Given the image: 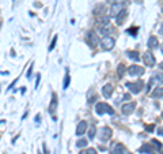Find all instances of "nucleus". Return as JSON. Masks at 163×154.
Returning a JSON list of instances; mask_svg holds the SVG:
<instances>
[{"instance_id":"obj_1","label":"nucleus","mask_w":163,"mask_h":154,"mask_svg":"<svg viewBox=\"0 0 163 154\" xmlns=\"http://www.w3.org/2000/svg\"><path fill=\"white\" fill-rule=\"evenodd\" d=\"M95 112H97L98 115H105V113L113 115V113H114V109L110 105H107L106 102H98L97 105H95Z\"/></svg>"},{"instance_id":"obj_2","label":"nucleus","mask_w":163,"mask_h":154,"mask_svg":"<svg viewBox=\"0 0 163 154\" xmlns=\"http://www.w3.org/2000/svg\"><path fill=\"white\" fill-rule=\"evenodd\" d=\"M125 86L129 89L130 93H133V94H139V93L143 90V88H144V83H143V81H137V82H127Z\"/></svg>"},{"instance_id":"obj_3","label":"nucleus","mask_w":163,"mask_h":154,"mask_svg":"<svg viewBox=\"0 0 163 154\" xmlns=\"http://www.w3.org/2000/svg\"><path fill=\"white\" fill-rule=\"evenodd\" d=\"M163 83V75L162 74H154L152 77H151V79H150V82H148V85H147V88H145V93H148L151 90V88H152L154 85H156V86H161Z\"/></svg>"},{"instance_id":"obj_4","label":"nucleus","mask_w":163,"mask_h":154,"mask_svg":"<svg viewBox=\"0 0 163 154\" xmlns=\"http://www.w3.org/2000/svg\"><path fill=\"white\" fill-rule=\"evenodd\" d=\"M101 46L103 51H112L114 48V38H112L110 36H105L101 41Z\"/></svg>"},{"instance_id":"obj_5","label":"nucleus","mask_w":163,"mask_h":154,"mask_svg":"<svg viewBox=\"0 0 163 154\" xmlns=\"http://www.w3.org/2000/svg\"><path fill=\"white\" fill-rule=\"evenodd\" d=\"M128 72H129L130 77H141L144 74V68L140 66H130L128 68Z\"/></svg>"},{"instance_id":"obj_6","label":"nucleus","mask_w":163,"mask_h":154,"mask_svg":"<svg viewBox=\"0 0 163 154\" xmlns=\"http://www.w3.org/2000/svg\"><path fill=\"white\" fill-rule=\"evenodd\" d=\"M87 38H88V41H90V44H91L92 48H95L98 44H101L99 37H98L97 33H94V31H88V33H87Z\"/></svg>"},{"instance_id":"obj_7","label":"nucleus","mask_w":163,"mask_h":154,"mask_svg":"<svg viewBox=\"0 0 163 154\" xmlns=\"http://www.w3.org/2000/svg\"><path fill=\"white\" fill-rule=\"evenodd\" d=\"M122 10H124V3H114L112 5V8H110V15L116 18Z\"/></svg>"},{"instance_id":"obj_8","label":"nucleus","mask_w":163,"mask_h":154,"mask_svg":"<svg viewBox=\"0 0 163 154\" xmlns=\"http://www.w3.org/2000/svg\"><path fill=\"white\" fill-rule=\"evenodd\" d=\"M144 63H145V66H148V67H154L155 66V63H156V60H155V56H154L151 52H145L144 53Z\"/></svg>"},{"instance_id":"obj_9","label":"nucleus","mask_w":163,"mask_h":154,"mask_svg":"<svg viewBox=\"0 0 163 154\" xmlns=\"http://www.w3.org/2000/svg\"><path fill=\"white\" fill-rule=\"evenodd\" d=\"M139 153L140 154H155V147L151 143H148V145L144 143L140 149H139Z\"/></svg>"},{"instance_id":"obj_10","label":"nucleus","mask_w":163,"mask_h":154,"mask_svg":"<svg viewBox=\"0 0 163 154\" xmlns=\"http://www.w3.org/2000/svg\"><path fill=\"white\" fill-rule=\"evenodd\" d=\"M56 108H57V95L53 94L52 97V101H50V105H49V113L54 117V112H56Z\"/></svg>"},{"instance_id":"obj_11","label":"nucleus","mask_w":163,"mask_h":154,"mask_svg":"<svg viewBox=\"0 0 163 154\" xmlns=\"http://www.w3.org/2000/svg\"><path fill=\"white\" fill-rule=\"evenodd\" d=\"M112 130L109 128V127H103L101 131V141H107V139H110V136H112Z\"/></svg>"},{"instance_id":"obj_12","label":"nucleus","mask_w":163,"mask_h":154,"mask_svg":"<svg viewBox=\"0 0 163 154\" xmlns=\"http://www.w3.org/2000/svg\"><path fill=\"white\" fill-rule=\"evenodd\" d=\"M113 90H114V88H113L112 85H105L103 88H102V94H103L105 98H110L112 97Z\"/></svg>"},{"instance_id":"obj_13","label":"nucleus","mask_w":163,"mask_h":154,"mask_svg":"<svg viewBox=\"0 0 163 154\" xmlns=\"http://www.w3.org/2000/svg\"><path fill=\"white\" fill-rule=\"evenodd\" d=\"M135 108H136V104L129 102V104H127V105L122 106V113H124V115H130V113L135 110Z\"/></svg>"},{"instance_id":"obj_14","label":"nucleus","mask_w":163,"mask_h":154,"mask_svg":"<svg viewBox=\"0 0 163 154\" xmlns=\"http://www.w3.org/2000/svg\"><path fill=\"white\" fill-rule=\"evenodd\" d=\"M113 31V27L110 26V23H106V25H99V33L103 34V36H107L109 33Z\"/></svg>"},{"instance_id":"obj_15","label":"nucleus","mask_w":163,"mask_h":154,"mask_svg":"<svg viewBox=\"0 0 163 154\" xmlns=\"http://www.w3.org/2000/svg\"><path fill=\"white\" fill-rule=\"evenodd\" d=\"M124 152H125V149L121 143H114L112 147V150H110V154H122Z\"/></svg>"},{"instance_id":"obj_16","label":"nucleus","mask_w":163,"mask_h":154,"mask_svg":"<svg viewBox=\"0 0 163 154\" xmlns=\"http://www.w3.org/2000/svg\"><path fill=\"white\" fill-rule=\"evenodd\" d=\"M86 130H87V123L86 121H80L76 127V135H79V136L83 135V134L86 132Z\"/></svg>"},{"instance_id":"obj_17","label":"nucleus","mask_w":163,"mask_h":154,"mask_svg":"<svg viewBox=\"0 0 163 154\" xmlns=\"http://www.w3.org/2000/svg\"><path fill=\"white\" fill-rule=\"evenodd\" d=\"M158 38H156L155 36H151L150 37V40H148V48L150 49H155V48H158Z\"/></svg>"},{"instance_id":"obj_18","label":"nucleus","mask_w":163,"mask_h":154,"mask_svg":"<svg viewBox=\"0 0 163 154\" xmlns=\"http://www.w3.org/2000/svg\"><path fill=\"white\" fill-rule=\"evenodd\" d=\"M125 16H127V11H125V8H124V10H122L117 16H116V22H117V25H122V23H124Z\"/></svg>"},{"instance_id":"obj_19","label":"nucleus","mask_w":163,"mask_h":154,"mask_svg":"<svg viewBox=\"0 0 163 154\" xmlns=\"http://www.w3.org/2000/svg\"><path fill=\"white\" fill-rule=\"evenodd\" d=\"M127 55H128V57H129V59H132V60H136V62H139V60H140V56H139V53L136 51H128Z\"/></svg>"},{"instance_id":"obj_20","label":"nucleus","mask_w":163,"mask_h":154,"mask_svg":"<svg viewBox=\"0 0 163 154\" xmlns=\"http://www.w3.org/2000/svg\"><path fill=\"white\" fill-rule=\"evenodd\" d=\"M154 98H163V88H156L152 93Z\"/></svg>"},{"instance_id":"obj_21","label":"nucleus","mask_w":163,"mask_h":154,"mask_svg":"<svg viewBox=\"0 0 163 154\" xmlns=\"http://www.w3.org/2000/svg\"><path fill=\"white\" fill-rule=\"evenodd\" d=\"M124 72H125V66L124 64H120V66L117 67V75H118V78L124 77Z\"/></svg>"},{"instance_id":"obj_22","label":"nucleus","mask_w":163,"mask_h":154,"mask_svg":"<svg viewBox=\"0 0 163 154\" xmlns=\"http://www.w3.org/2000/svg\"><path fill=\"white\" fill-rule=\"evenodd\" d=\"M151 145L155 147V150H156V149H158V150H162V143L158 141V139H152V141H151Z\"/></svg>"},{"instance_id":"obj_23","label":"nucleus","mask_w":163,"mask_h":154,"mask_svg":"<svg viewBox=\"0 0 163 154\" xmlns=\"http://www.w3.org/2000/svg\"><path fill=\"white\" fill-rule=\"evenodd\" d=\"M69 79H71V77H69V74L67 72V74H65V79H64V89H68V86H69Z\"/></svg>"},{"instance_id":"obj_24","label":"nucleus","mask_w":163,"mask_h":154,"mask_svg":"<svg viewBox=\"0 0 163 154\" xmlns=\"http://www.w3.org/2000/svg\"><path fill=\"white\" fill-rule=\"evenodd\" d=\"M137 30H139V27H130L127 30V33H129L130 36H136V34H137Z\"/></svg>"},{"instance_id":"obj_25","label":"nucleus","mask_w":163,"mask_h":154,"mask_svg":"<svg viewBox=\"0 0 163 154\" xmlns=\"http://www.w3.org/2000/svg\"><path fill=\"white\" fill-rule=\"evenodd\" d=\"M76 146L78 147H86L87 146V141H86V139H80V141H78Z\"/></svg>"},{"instance_id":"obj_26","label":"nucleus","mask_w":163,"mask_h":154,"mask_svg":"<svg viewBox=\"0 0 163 154\" xmlns=\"http://www.w3.org/2000/svg\"><path fill=\"white\" fill-rule=\"evenodd\" d=\"M79 154H97V150L95 149H88V150H82Z\"/></svg>"},{"instance_id":"obj_27","label":"nucleus","mask_w":163,"mask_h":154,"mask_svg":"<svg viewBox=\"0 0 163 154\" xmlns=\"http://www.w3.org/2000/svg\"><path fill=\"white\" fill-rule=\"evenodd\" d=\"M94 136H95V127L92 126L91 128H90V131H88V138L90 139H94Z\"/></svg>"},{"instance_id":"obj_28","label":"nucleus","mask_w":163,"mask_h":154,"mask_svg":"<svg viewBox=\"0 0 163 154\" xmlns=\"http://www.w3.org/2000/svg\"><path fill=\"white\" fill-rule=\"evenodd\" d=\"M56 41H57V36H54V37H53V41H52L50 46H49V51H52V49L54 48V45H56Z\"/></svg>"},{"instance_id":"obj_29","label":"nucleus","mask_w":163,"mask_h":154,"mask_svg":"<svg viewBox=\"0 0 163 154\" xmlns=\"http://www.w3.org/2000/svg\"><path fill=\"white\" fill-rule=\"evenodd\" d=\"M145 130H147L148 132H152L154 130H155V126H154V124H150V126H147V127H145Z\"/></svg>"},{"instance_id":"obj_30","label":"nucleus","mask_w":163,"mask_h":154,"mask_svg":"<svg viewBox=\"0 0 163 154\" xmlns=\"http://www.w3.org/2000/svg\"><path fill=\"white\" fill-rule=\"evenodd\" d=\"M31 72H33V66H30V68H29V71H27V74H26V77H27V78H30Z\"/></svg>"},{"instance_id":"obj_31","label":"nucleus","mask_w":163,"mask_h":154,"mask_svg":"<svg viewBox=\"0 0 163 154\" xmlns=\"http://www.w3.org/2000/svg\"><path fill=\"white\" fill-rule=\"evenodd\" d=\"M156 132H158V135L163 136V128H158V130H156Z\"/></svg>"},{"instance_id":"obj_32","label":"nucleus","mask_w":163,"mask_h":154,"mask_svg":"<svg viewBox=\"0 0 163 154\" xmlns=\"http://www.w3.org/2000/svg\"><path fill=\"white\" fill-rule=\"evenodd\" d=\"M129 98H130V94H125L124 95V100H129Z\"/></svg>"},{"instance_id":"obj_33","label":"nucleus","mask_w":163,"mask_h":154,"mask_svg":"<svg viewBox=\"0 0 163 154\" xmlns=\"http://www.w3.org/2000/svg\"><path fill=\"white\" fill-rule=\"evenodd\" d=\"M40 79H41V78H40V75H38V78H37V82H36V86H37V88H38V83H40Z\"/></svg>"},{"instance_id":"obj_34","label":"nucleus","mask_w":163,"mask_h":154,"mask_svg":"<svg viewBox=\"0 0 163 154\" xmlns=\"http://www.w3.org/2000/svg\"><path fill=\"white\" fill-rule=\"evenodd\" d=\"M42 147H43V152H45V154H48V152H46V145H42Z\"/></svg>"},{"instance_id":"obj_35","label":"nucleus","mask_w":163,"mask_h":154,"mask_svg":"<svg viewBox=\"0 0 163 154\" xmlns=\"http://www.w3.org/2000/svg\"><path fill=\"white\" fill-rule=\"evenodd\" d=\"M159 33H161V34H163V25L161 26V29H159Z\"/></svg>"},{"instance_id":"obj_36","label":"nucleus","mask_w":163,"mask_h":154,"mask_svg":"<svg viewBox=\"0 0 163 154\" xmlns=\"http://www.w3.org/2000/svg\"><path fill=\"white\" fill-rule=\"evenodd\" d=\"M161 7H162V13H163V2L161 3Z\"/></svg>"},{"instance_id":"obj_37","label":"nucleus","mask_w":163,"mask_h":154,"mask_svg":"<svg viewBox=\"0 0 163 154\" xmlns=\"http://www.w3.org/2000/svg\"><path fill=\"white\" fill-rule=\"evenodd\" d=\"M161 51H162V53H163V44L161 45Z\"/></svg>"},{"instance_id":"obj_38","label":"nucleus","mask_w":163,"mask_h":154,"mask_svg":"<svg viewBox=\"0 0 163 154\" xmlns=\"http://www.w3.org/2000/svg\"><path fill=\"white\" fill-rule=\"evenodd\" d=\"M161 68H163V62L161 63Z\"/></svg>"},{"instance_id":"obj_39","label":"nucleus","mask_w":163,"mask_h":154,"mask_svg":"<svg viewBox=\"0 0 163 154\" xmlns=\"http://www.w3.org/2000/svg\"><path fill=\"white\" fill-rule=\"evenodd\" d=\"M162 117H163V112H162Z\"/></svg>"}]
</instances>
